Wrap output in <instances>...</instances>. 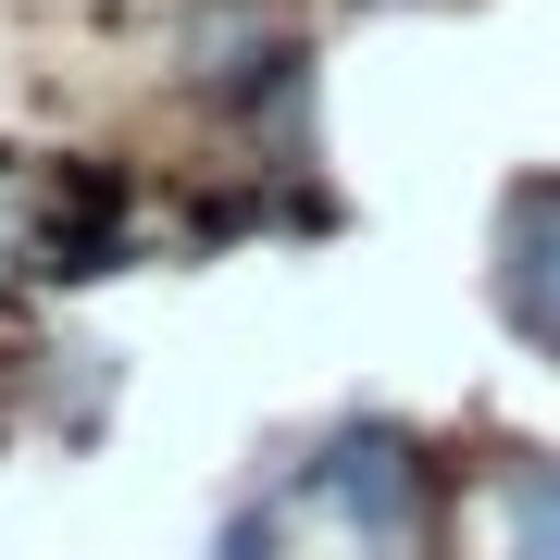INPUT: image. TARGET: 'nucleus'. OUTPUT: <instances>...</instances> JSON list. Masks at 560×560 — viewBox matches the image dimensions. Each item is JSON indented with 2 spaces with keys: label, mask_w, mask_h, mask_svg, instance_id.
Wrapping results in <instances>:
<instances>
[{
  "label": "nucleus",
  "mask_w": 560,
  "mask_h": 560,
  "mask_svg": "<svg viewBox=\"0 0 560 560\" xmlns=\"http://www.w3.org/2000/svg\"><path fill=\"white\" fill-rule=\"evenodd\" d=\"M300 499H324L349 536L399 548V536H423V523H436V474H423V448L399 436V423H337V436L312 448Z\"/></svg>",
  "instance_id": "nucleus-2"
},
{
  "label": "nucleus",
  "mask_w": 560,
  "mask_h": 560,
  "mask_svg": "<svg viewBox=\"0 0 560 560\" xmlns=\"http://www.w3.org/2000/svg\"><path fill=\"white\" fill-rule=\"evenodd\" d=\"M499 536L560 560V460H511V474H499Z\"/></svg>",
  "instance_id": "nucleus-4"
},
{
  "label": "nucleus",
  "mask_w": 560,
  "mask_h": 560,
  "mask_svg": "<svg viewBox=\"0 0 560 560\" xmlns=\"http://www.w3.org/2000/svg\"><path fill=\"white\" fill-rule=\"evenodd\" d=\"M499 312H511V337H536L560 361V175L499 200Z\"/></svg>",
  "instance_id": "nucleus-3"
},
{
  "label": "nucleus",
  "mask_w": 560,
  "mask_h": 560,
  "mask_svg": "<svg viewBox=\"0 0 560 560\" xmlns=\"http://www.w3.org/2000/svg\"><path fill=\"white\" fill-rule=\"evenodd\" d=\"M125 261V175L113 162H0V275H113Z\"/></svg>",
  "instance_id": "nucleus-1"
}]
</instances>
